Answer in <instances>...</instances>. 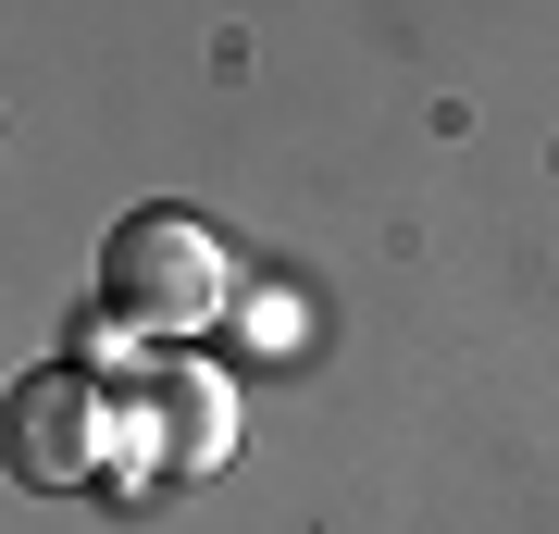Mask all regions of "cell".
<instances>
[{"label": "cell", "instance_id": "1", "mask_svg": "<svg viewBox=\"0 0 559 534\" xmlns=\"http://www.w3.org/2000/svg\"><path fill=\"white\" fill-rule=\"evenodd\" d=\"M237 286V249L212 237L200 212H124V237L100 249V298L138 336H200Z\"/></svg>", "mask_w": 559, "mask_h": 534}, {"label": "cell", "instance_id": "2", "mask_svg": "<svg viewBox=\"0 0 559 534\" xmlns=\"http://www.w3.org/2000/svg\"><path fill=\"white\" fill-rule=\"evenodd\" d=\"M75 423H87V385H25L13 397V460H25V473H38V485H75L87 473V448H75Z\"/></svg>", "mask_w": 559, "mask_h": 534}]
</instances>
